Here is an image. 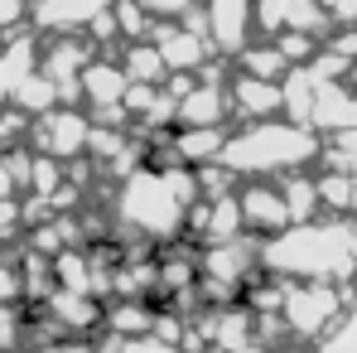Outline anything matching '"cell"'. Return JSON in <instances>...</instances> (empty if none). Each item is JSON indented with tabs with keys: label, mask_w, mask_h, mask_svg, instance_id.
<instances>
[{
	"label": "cell",
	"mask_w": 357,
	"mask_h": 353,
	"mask_svg": "<svg viewBox=\"0 0 357 353\" xmlns=\"http://www.w3.org/2000/svg\"><path fill=\"white\" fill-rule=\"evenodd\" d=\"M193 199H198V179L188 165H169V170L140 165L126 179H116L112 223H116V233L160 247V242L183 237V213Z\"/></svg>",
	"instance_id": "obj_1"
},
{
	"label": "cell",
	"mask_w": 357,
	"mask_h": 353,
	"mask_svg": "<svg viewBox=\"0 0 357 353\" xmlns=\"http://www.w3.org/2000/svg\"><path fill=\"white\" fill-rule=\"evenodd\" d=\"M357 266L353 218H309L290 223L275 237H261V271L285 281H333L343 286Z\"/></svg>",
	"instance_id": "obj_2"
},
{
	"label": "cell",
	"mask_w": 357,
	"mask_h": 353,
	"mask_svg": "<svg viewBox=\"0 0 357 353\" xmlns=\"http://www.w3.org/2000/svg\"><path fill=\"white\" fill-rule=\"evenodd\" d=\"M319 155H324V141H319L314 126L290 117H266V121H246L241 131H227V145H222L218 165L232 179H280L314 165Z\"/></svg>",
	"instance_id": "obj_3"
},
{
	"label": "cell",
	"mask_w": 357,
	"mask_h": 353,
	"mask_svg": "<svg viewBox=\"0 0 357 353\" xmlns=\"http://www.w3.org/2000/svg\"><path fill=\"white\" fill-rule=\"evenodd\" d=\"M343 310H348V295L333 281H290L285 300H280V319L295 344H319Z\"/></svg>",
	"instance_id": "obj_4"
},
{
	"label": "cell",
	"mask_w": 357,
	"mask_h": 353,
	"mask_svg": "<svg viewBox=\"0 0 357 353\" xmlns=\"http://www.w3.org/2000/svg\"><path fill=\"white\" fill-rule=\"evenodd\" d=\"M87 136H92V117L82 107H54V112L29 121V150L54 155L63 165L87 155Z\"/></svg>",
	"instance_id": "obj_5"
},
{
	"label": "cell",
	"mask_w": 357,
	"mask_h": 353,
	"mask_svg": "<svg viewBox=\"0 0 357 353\" xmlns=\"http://www.w3.org/2000/svg\"><path fill=\"white\" fill-rule=\"evenodd\" d=\"M198 20H203V34H208L218 59H237L241 49L251 44V29H256L251 0H203Z\"/></svg>",
	"instance_id": "obj_6"
},
{
	"label": "cell",
	"mask_w": 357,
	"mask_h": 353,
	"mask_svg": "<svg viewBox=\"0 0 357 353\" xmlns=\"http://www.w3.org/2000/svg\"><path fill=\"white\" fill-rule=\"evenodd\" d=\"M237 208H241V228L251 237H275L280 228H290V213H285V199H280L275 179H241Z\"/></svg>",
	"instance_id": "obj_7"
},
{
	"label": "cell",
	"mask_w": 357,
	"mask_h": 353,
	"mask_svg": "<svg viewBox=\"0 0 357 353\" xmlns=\"http://www.w3.org/2000/svg\"><path fill=\"white\" fill-rule=\"evenodd\" d=\"M44 315H49V324L59 329L63 339H97L102 334V315H107V305L97 300V295H82V291H59L39 305Z\"/></svg>",
	"instance_id": "obj_8"
},
{
	"label": "cell",
	"mask_w": 357,
	"mask_h": 353,
	"mask_svg": "<svg viewBox=\"0 0 357 353\" xmlns=\"http://www.w3.org/2000/svg\"><path fill=\"white\" fill-rule=\"evenodd\" d=\"M112 5L116 0H29V29H39V34H82Z\"/></svg>",
	"instance_id": "obj_9"
},
{
	"label": "cell",
	"mask_w": 357,
	"mask_h": 353,
	"mask_svg": "<svg viewBox=\"0 0 357 353\" xmlns=\"http://www.w3.org/2000/svg\"><path fill=\"white\" fill-rule=\"evenodd\" d=\"M227 82L193 78L174 97V126H227Z\"/></svg>",
	"instance_id": "obj_10"
},
{
	"label": "cell",
	"mask_w": 357,
	"mask_h": 353,
	"mask_svg": "<svg viewBox=\"0 0 357 353\" xmlns=\"http://www.w3.org/2000/svg\"><path fill=\"white\" fill-rule=\"evenodd\" d=\"M126 73H121L116 59H107V54H92V59L82 63V73H77V102L87 107V112H102V107H121V92H126Z\"/></svg>",
	"instance_id": "obj_11"
},
{
	"label": "cell",
	"mask_w": 357,
	"mask_h": 353,
	"mask_svg": "<svg viewBox=\"0 0 357 353\" xmlns=\"http://www.w3.org/2000/svg\"><path fill=\"white\" fill-rule=\"evenodd\" d=\"M227 112L241 117V121L280 117V82H271V78H251V73L227 78Z\"/></svg>",
	"instance_id": "obj_12"
},
{
	"label": "cell",
	"mask_w": 357,
	"mask_h": 353,
	"mask_svg": "<svg viewBox=\"0 0 357 353\" xmlns=\"http://www.w3.org/2000/svg\"><path fill=\"white\" fill-rule=\"evenodd\" d=\"M227 145V126H174V155L178 165L198 170V165H213Z\"/></svg>",
	"instance_id": "obj_13"
},
{
	"label": "cell",
	"mask_w": 357,
	"mask_h": 353,
	"mask_svg": "<svg viewBox=\"0 0 357 353\" xmlns=\"http://www.w3.org/2000/svg\"><path fill=\"white\" fill-rule=\"evenodd\" d=\"M150 319H155L150 300H107L102 334H112V339H140V334H150Z\"/></svg>",
	"instance_id": "obj_14"
},
{
	"label": "cell",
	"mask_w": 357,
	"mask_h": 353,
	"mask_svg": "<svg viewBox=\"0 0 357 353\" xmlns=\"http://www.w3.org/2000/svg\"><path fill=\"white\" fill-rule=\"evenodd\" d=\"M10 107L34 121V117H44V112H54V107H63V92H59V82H54V78H44V73L34 68V73L10 92Z\"/></svg>",
	"instance_id": "obj_15"
},
{
	"label": "cell",
	"mask_w": 357,
	"mask_h": 353,
	"mask_svg": "<svg viewBox=\"0 0 357 353\" xmlns=\"http://www.w3.org/2000/svg\"><path fill=\"white\" fill-rule=\"evenodd\" d=\"M116 63H121V73H126L130 82H155V87H160V82L169 78V68H165L160 49H155L150 39H130V44L121 49Z\"/></svg>",
	"instance_id": "obj_16"
},
{
	"label": "cell",
	"mask_w": 357,
	"mask_h": 353,
	"mask_svg": "<svg viewBox=\"0 0 357 353\" xmlns=\"http://www.w3.org/2000/svg\"><path fill=\"white\" fill-rule=\"evenodd\" d=\"M280 199H285V213H290V223H309V218H319V189H314V175H280Z\"/></svg>",
	"instance_id": "obj_17"
},
{
	"label": "cell",
	"mask_w": 357,
	"mask_h": 353,
	"mask_svg": "<svg viewBox=\"0 0 357 353\" xmlns=\"http://www.w3.org/2000/svg\"><path fill=\"white\" fill-rule=\"evenodd\" d=\"M314 189H319V213H338V218L353 213V175H348V170H324V175H314Z\"/></svg>",
	"instance_id": "obj_18"
},
{
	"label": "cell",
	"mask_w": 357,
	"mask_h": 353,
	"mask_svg": "<svg viewBox=\"0 0 357 353\" xmlns=\"http://www.w3.org/2000/svg\"><path fill=\"white\" fill-rule=\"evenodd\" d=\"M241 73H251V78H271V82H280L285 73H290V63H285V54L275 49V39H261V44H246L237 54Z\"/></svg>",
	"instance_id": "obj_19"
},
{
	"label": "cell",
	"mask_w": 357,
	"mask_h": 353,
	"mask_svg": "<svg viewBox=\"0 0 357 353\" xmlns=\"http://www.w3.org/2000/svg\"><path fill=\"white\" fill-rule=\"evenodd\" d=\"M314 353H357V300H348V310L333 319V329L319 339Z\"/></svg>",
	"instance_id": "obj_20"
},
{
	"label": "cell",
	"mask_w": 357,
	"mask_h": 353,
	"mask_svg": "<svg viewBox=\"0 0 357 353\" xmlns=\"http://www.w3.org/2000/svg\"><path fill=\"white\" fill-rule=\"evenodd\" d=\"M20 145H29V117L5 102L0 107V150H20Z\"/></svg>",
	"instance_id": "obj_21"
},
{
	"label": "cell",
	"mask_w": 357,
	"mask_h": 353,
	"mask_svg": "<svg viewBox=\"0 0 357 353\" xmlns=\"http://www.w3.org/2000/svg\"><path fill=\"white\" fill-rule=\"evenodd\" d=\"M34 353H121V339L112 334H97V339H54V344H44V349Z\"/></svg>",
	"instance_id": "obj_22"
},
{
	"label": "cell",
	"mask_w": 357,
	"mask_h": 353,
	"mask_svg": "<svg viewBox=\"0 0 357 353\" xmlns=\"http://www.w3.org/2000/svg\"><path fill=\"white\" fill-rule=\"evenodd\" d=\"M29 29V0H0V39Z\"/></svg>",
	"instance_id": "obj_23"
},
{
	"label": "cell",
	"mask_w": 357,
	"mask_h": 353,
	"mask_svg": "<svg viewBox=\"0 0 357 353\" xmlns=\"http://www.w3.org/2000/svg\"><path fill=\"white\" fill-rule=\"evenodd\" d=\"M0 305H20V266L15 252L5 257V247H0Z\"/></svg>",
	"instance_id": "obj_24"
},
{
	"label": "cell",
	"mask_w": 357,
	"mask_h": 353,
	"mask_svg": "<svg viewBox=\"0 0 357 353\" xmlns=\"http://www.w3.org/2000/svg\"><path fill=\"white\" fill-rule=\"evenodd\" d=\"M145 10H150V20H178V15H188L198 0H140Z\"/></svg>",
	"instance_id": "obj_25"
},
{
	"label": "cell",
	"mask_w": 357,
	"mask_h": 353,
	"mask_svg": "<svg viewBox=\"0 0 357 353\" xmlns=\"http://www.w3.org/2000/svg\"><path fill=\"white\" fill-rule=\"evenodd\" d=\"M121 353H178V344H165L155 334H140V339H121Z\"/></svg>",
	"instance_id": "obj_26"
}]
</instances>
